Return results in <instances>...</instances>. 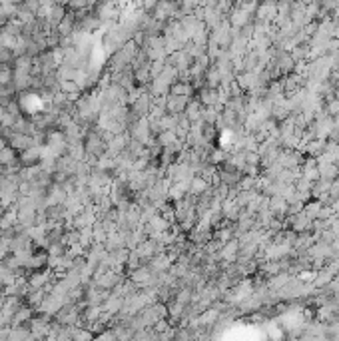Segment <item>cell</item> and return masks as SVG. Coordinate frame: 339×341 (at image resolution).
Returning a JSON list of instances; mask_svg holds the SVG:
<instances>
[{
  "instance_id": "6da1fadb",
  "label": "cell",
  "mask_w": 339,
  "mask_h": 341,
  "mask_svg": "<svg viewBox=\"0 0 339 341\" xmlns=\"http://www.w3.org/2000/svg\"><path fill=\"white\" fill-rule=\"evenodd\" d=\"M50 327H52V318L48 316H34L28 323V331L36 341H44L50 335Z\"/></svg>"
},
{
  "instance_id": "7a4b0ae2",
  "label": "cell",
  "mask_w": 339,
  "mask_h": 341,
  "mask_svg": "<svg viewBox=\"0 0 339 341\" xmlns=\"http://www.w3.org/2000/svg\"><path fill=\"white\" fill-rule=\"evenodd\" d=\"M84 148H86V154H92L96 158H102L106 154V142L104 138L100 136L94 128H90L86 132V138H84Z\"/></svg>"
},
{
  "instance_id": "3957f363",
  "label": "cell",
  "mask_w": 339,
  "mask_h": 341,
  "mask_svg": "<svg viewBox=\"0 0 339 341\" xmlns=\"http://www.w3.org/2000/svg\"><path fill=\"white\" fill-rule=\"evenodd\" d=\"M46 146L56 154V158H62L68 154V140L62 130H50L46 134Z\"/></svg>"
},
{
  "instance_id": "277c9868",
  "label": "cell",
  "mask_w": 339,
  "mask_h": 341,
  "mask_svg": "<svg viewBox=\"0 0 339 341\" xmlns=\"http://www.w3.org/2000/svg\"><path fill=\"white\" fill-rule=\"evenodd\" d=\"M64 307V299L54 294H48V296L42 299V303L36 307L38 316H48V318H56V313Z\"/></svg>"
},
{
  "instance_id": "5b68a950",
  "label": "cell",
  "mask_w": 339,
  "mask_h": 341,
  "mask_svg": "<svg viewBox=\"0 0 339 341\" xmlns=\"http://www.w3.org/2000/svg\"><path fill=\"white\" fill-rule=\"evenodd\" d=\"M142 48L146 50L150 62H154V60H164L166 62V58H168L166 48H164V36H152V38H148V42L142 46Z\"/></svg>"
},
{
  "instance_id": "8992f818",
  "label": "cell",
  "mask_w": 339,
  "mask_h": 341,
  "mask_svg": "<svg viewBox=\"0 0 339 341\" xmlns=\"http://www.w3.org/2000/svg\"><path fill=\"white\" fill-rule=\"evenodd\" d=\"M277 164L283 170H297L303 166V154L299 150H281L277 156Z\"/></svg>"
},
{
  "instance_id": "52a82bcc",
  "label": "cell",
  "mask_w": 339,
  "mask_h": 341,
  "mask_svg": "<svg viewBox=\"0 0 339 341\" xmlns=\"http://www.w3.org/2000/svg\"><path fill=\"white\" fill-rule=\"evenodd\" d=\"M166 64L178 70V74H184V72H190L194 60L188 56L186 50H178V52H174V54H170V56L166 58Z\"/></svg>"
},
{
  "instance_id": "ba28073f",
  "label": "cell",
  "mask_w": 339,
  "mask_h": 341,
  "mask_svg": "<svg viewBox=\"0 0 339 341\" xmlns=\"http://www.w3.org/2000/svg\"><path fill=\"white\" fill-rule=\"evenodd\" d=\"M130 279L136 283L138 292H142V290H146V287L154 285L156 275L150 272V268H148V266H142V268H138V270H134V272H130Z\"/></svg>"
},
{
  "instance_id": "9c48e42d",
  "label": "cell",
  "mask_w": 339,
  "mask_h": 341,
  "mask_svg": "<svg viewBox=\"0 0 339 341\" xmlns=\"http://www.w3.org/2000/svg\"><path fill=\"white\" fill-rule=\"evenodd\" d=\"M128 144H130V136H128V132L126 134H122V136H114L108 144H106V154L110 156V158H118L122 152H126V148H128Z\"/></svg>"
},
{
  "instance_id": "30bf717a",
  "label": "cell",
  "mask_w": 339,
  "mask_h": 341,
  "mask_svg": "<svg viewBox=\"0 0 339 341\" xmlns=\"http://www.w3.org/2000/svg\"><path fill=\"white\" fill-rule=\"evenodd\" d=\"M68 200V192L64 190V186H58V183H52L46 192V204L48 207L52 205H64Z\"/></svg>"
},
{
  "instance_id": "8fae6325",
  "label": "cell",
  "mask_w": 339,
  "mask_h": 341,
  "mask_svg": "<svg viewBox=\"0 0 339 341\" xmlns=\"http://www.w3.org/2000/svg\"><path fill=\"white\" fill-rule=\"evenodd\" d=\"M188 102H190V98H186V96L168 94V98H166V112L170 114V116H180V114L186 112Z\"/></svg>"
},
{
  "instance_id": "7c38bea8",
  "label": "cell",
  "mask_w": 339,
  "mask_h": 341,
  "mask_svg": "<svg viewBox=\"0 0 339 341\" xmlns=\"http://www.w3.org/2000/svg\"><path fill=\"white\" fill-rule=\"evenodd\" d=\"M277 16V4L275 2H266V4H257V10H255V18L257 22H266L271 24Z\"/></svg>"
},
{
  "instance_id": "4fadbf2b",
  "label": "cell",
  "mask_w": 339,
  "mask_h": 341,
  "mask_svg": "<svg viewBox=\"0 0 339 341\" xmlns=\"http://www.w3.org/2000/svg\"><path fill=\"white\" fill-rule=\"evenodd\" d=\"M150 108H152V96H150L148 92H146V94H142L134 104L130 106L132 114H136L138 118H148V116H150Z\"/></svg>"
},
{
  "instance_id": "5bb4252c",
  "label": "cell",
  "mask_w": 339,
  "mask_h": 341,
  "mask_svg": "<svg viewBox=\"0 0 339 341\" xmlns=\"http://www.w3.org/2000/svg\"><path fill=\"white\" fill-rule=\"evenodd\" d=\"M238 255H240V242L233 238L231 242H227L226 246L220 250V257H222V261H224V266H229V264H236V259H238Z\"/></svg>"
},
{
  "instance_id": "9a60e30c",
  "label": "cell",
  "mask_w": 339,
  "mask_h": 341,
  "mask_svg": "<svg viewBox=\"0 0 339 341\" xmlns=\"http://www.w3.org/2000/svg\"><path fill=\"white\" fill-rule=\"evenodd\" d=\"M288 224H290L292 231H295V233H307V231H311V227H314V222H311L305 214L288 218Z\"/></svg>"
},
{
  "instance_id": "2e32d148",
  "label": "cell",
  "mask_w": 339,
  "mask_h": 341,
  "mask_svg": "<svg viewBox=\"0 0 339 341\" xmlns=\"http://www.w3.org/2000/svg\"><path fill=\"white\" fill-rule=\"evenodd\" d=\"M148 268H150V272L154 273V275H160V273L170 272V268H172V261H170V257H168L166 253H158V255H154V257L150 259Z\"/></svg>"
},
{
  "instance_id": "e0dca14e",
  "label": "cell",
  "mask_w": 339,
  "mask_h": 341,
  "mask_svg": "<svg viewBox=\"0 0 339 341\" xmlns=\"http://www.w3.org/2000/svg\"><path fill=\"white\" fill-rule=\"evenodd\" d=\"M202 114H203V106L200 104V100H198V98H192V100L188 102V106H186L184 116L188 118L190 124H196V122L202 120Z\"/></svg>"
},
{
  "instance_id": "ac0fdd59",
  "label": "cell",
  "mask_w": 339,
  "mask_h": 341,
  "mask_svg": "<svg viewBox=\"0 0 339 341\" xmlns=\"http://www.w3.org/2000/svg\"><path fill=\"white\" fill-rule=\"evenodd\" d=\"M76 26H78V16L74 14V12H68L66 16H64V20L60 22L58 26V34H60V38H64V36H72L74 32H76Z\"/></svg>"
},
{
  "instance_id": "d6986e66",
  "label": "cell",
  "mask_w": 339,
  "mask_h": 341,
  "mask_svg": "<svg viewBox=\"0 0 339 341\" xmlns=\"http://www.w3.org/2000/svg\"><path fill=\"white\" fill-rule=\"evenodd\" d=\"M76 168H78V162H74L70 156H62V158L56 160V172H58V174H64L68 178H74V176H76Z\"/></svg>"
},
{
  "instance_id": "ffe728a7",
  "label": "cell",
  "mask_w": 339,
  "mask_h": 341,
  "mask_svg": "<svg viewBox=\"0 0 339 341\" xmlns=\"http://www.w3.org/2000/svg\"><path fill=\"white\" fill-rule=\"evenodd\" d=\"M288 207H290V204H288L281 196H273V198H270V212L273 214L275 220H283V218L288 216Z\"/></svg>"
},
{
  "instance_id": "44dd1931",
  "label": "cell",
  "mask_w": 339,
  "mask_h": 341,
  "mask_svg": "<svg viewBox=\"0 0 339 341\" xmlns=\"http://www.w3.org/2000/svg\"><path fill=\"white\" fill-rule=\"evenodd\" d=\"M106 255H108V251H106V246H102V244H92V248L86 251V261L88 264H94V266H100L104 259H106Z\"/></svg>"
},
{
  "instance_id": "7402d4cb",
  "label": "cell",
  "mask_w": 339,
  "mask_h": 341,
  "mask_svg": "<svg viewBox=\"0 0 339 341\" xmlns=\"http://www.w3.org/2000/svg\"><path fill=\"white\" fill-rule=\"evenodd\" d=\"M34 318V309L28 307V305H22L14 316L10 319V327H20V325H28L30 319Z\"/></svg>"
},
{
  "instance_id": "603a6c76",
  "label": "cell",
  "mask_w": 339,
  "mask_h": 341,
  "mask_svg": "<svg viewBox=\"0 0 339 341\" xmlns=\"http://www.w3.org/2000/svg\"><path fill=\"white\" fill-rule=\"evenodd\" d=\"M8 144H10V148L14 150V152H26L28 148H32L34 146V140L32 136H22V134H12V138L8 140Z\"/></svg>"
},
{
  "instance_id": "cb8c5ba5",
  "label": "cell",
  "mask_w": 339,
  "mask_h": 341,
  "mask_svg": "<svg viewBox=\"0 0 339 341\" xmlns=\"http://www.w3.org/2000/svg\"><path fill=\"white\" fill-rule=\"evenodd\" d=\"M22 305H24L22 297H18V296L6 297V301H4V307H2V316L10 321V319H12V316H14V313H16V311H18Z\"/></svg>"
},
{
  "instance_id": "d4e9b609",
  "label": "cell",
  "mask_w": 339,
  "mask_h": 341,
  "mask_svg": "<svg viewBox=\"0 0 339 341\" xmlns=\"http://www.w3.org/2000/svg\"><path fill=\"white\" fill-rule=\"evenodd\" d=\"M40 148L42 146H32V148H28L26 152H22L18 160L22 162L24 168H30V166H38L40 164Z\"/></svg>"
},
{
  "instance_id": "484cf974",
  "label": "cell",
  "mask_w": 339,
  "mask_h": 341,
  "mask_svg": "<svg viewBox=\"0 0 339 341\" xmlns=\"http://www.w3.org/2000/svg\"><path fill=\"white\" fill-rule=\"evenodd\" d=\"M188 190H190V183H188V182L172 183V186H170V190H168V200H170L172 204L180 202V200H184V198H186Z\"/></svg>"
},
{
  "instance_id": "4316f807",
  "label": "cell",
  "mask_w": 339,
  "mask_h": 341,
  "mask_svg": "<svg viewBox=\"0 0 339 341\" xmlns=\"http://www.w3.org/2000/svg\"><path fill=\"white\" fill-rule=\"evenodd\" d=\"M333 279H335V272L331 268H321V270H317V275L311 285L314 287H327Z\"/></svg>"
},
{
  "instance_id": "83f0119b",
  "label": "cell",
  "mask_w": 339,
  "mask_h": 341,
  "mask_svg": "<svg viewBox=\"0 0 339 341\" xmlns=\"http://www.w3.org/2000/svg\"><path fill=\"white\" fill-rule=\"evenodd\" d=\"M18 226V216H16V207H10L2 214L0 218V231H8Z\"/></svg>"
},
{
  "instance_id": "f1b7e54d",
  "label": "cell",
  "mask_w": 339,
  "mask_h": 341,
  "mask_svg": "<svg viewBox=\"0 0 339 341\" xmlns=\"http://www.w3.org/2000/svg\"><path fill=\"white\" fill-rule=\"evenodd\" d=\"M317 170H319V180L335 182V180L339 178L337 164H321V166H317Z\"/></svg>"
},
{
  "instance_id": "f546056e",
  "label": "cell",
  "mask_w": 339,
  "mask_h": 341,
  "mask_svg": "<svg viewBox=\"0 0 339 341\" xmlns=\"http://www.w3.org/2000/svg\"><path fill=\"white\" fill-rule=\"evenodd\" d=\"M198 100L203 108H214V106H220L218 102V90H210V88H202L198 92Z\"/></svg>"
},
{
  "instance_id": "4dcf8cb0",
  "label": "cell",
  "mask_w": 339,
  "mask_h": 341,
  "mask_svg": "<svg viewBox=\"0 0 339 341\" xmlns=\"http://www.w3.org/2000/svg\"><path fill=\"white\" fill-rule=\"evenodd\" d=\"M203 82H205V88H210V90H220V86H222V74H220V70L216 68L214 64H212V68L205 72Z\"/></svg>"
},
{
  "instance_id": "1f68e13d",
  "label": "cell",
  "mask_w": 339,
  "mask_h": 341,
  "mask_svg": "<svg viewBox=\"0 0 339 341\" xmlns=\"http://www.w3.org/2000/svg\"><path fill=\"white\" fill-rule=\"evenodd\" d=\"M170 94H174V96H186V98L192 100V96L196 94V88H194L192 82H176V84L170 88Z\"/></svg>"
},
{
  "instance_id": "d6a6232c",
  "label": "cell",
  "mask_w": 339,
  "mask_h": 341,
  "mask_svg": "<svg viewBox=\"0 0 339 341\" xmlns=\"http://www.w3.org/2000/svg\"><path fill=\"white\" fill-rule=\"evenodd\" d=\"M325 144H327L325 140H317L316 138V140H311V142L305 146V150H303V152H305L309 158H319V156L325 152Z\"/></svg>"
},
{
  "instance_id": "836d02e7",
  "label": "cell",
  "mask_w": 339,
  "mask_h": 341,
  "mask_svg": "<svg viewBox=\"0 0 339 341\" xmlns=\"http://www.w3.org/2000/svg\"><path fill=\"white\" fill-rule=\"evenodd\" d=\"M210 188V183L202 180L200 176H194V180L190 182V190H188V194H192V196H196V198H200L202 194H205V190Z\"/></svg>"
},
{
  "instance_id": "e575fe53",
  "label": "cell",
  "mask_w": 339,
  "mask_h": 341,
  "mask_svg": "<svg viewBox=\"0 0 339 341\" xmlns=\"http://www.w3.org/2000/svg\"><path fill=\"white\" fill-rule=\"evenodd\" d=\"M321 207H323V204L321 202H317V200H311V202H307V204L303 205V214L311 220V222H316V220H319V214H321Z\"/></svg>"
},
{
  "instance_id": "d590c367",
  "label": "cell",
  "mask_w": 339,
  "mask_h": 341,
  "mask_svg": "<svg viewBox=\"0 0 339 341\" xmlns=\"http://www.w3.org/2000/svg\"><path fill=\"white\" fill-rule=\"evenodd\" d=\"M236 235H233V227L227 226V227H220V229H216L214 231V240L216 242H220L222 246H226L227 242H231Z\"/></svg>"
},
{
  "instance_id": "8d00e7d4",
  "label": "cell",
  "mask_w": 339,
  "mask_h": 341,
  "mask_svg": "<svg viewBox=\"0 0 339 341\" xmlns=\"http://www.w3.org/2000/svg\"><path fill=\"white\" fill-rule=\"evenodd\" d=\"M46 216H48V222H64L66 207H64V205H52V207H46Z\"/></svg>"
},
{
  "instance_id": "74e56055",
  "label": "cell",
  "mask_w": 339,
  "mask_h": 341,
  "mask_svg": "<svg viewBox=\"0 0 339 341\" xmlns=\"http://www.w3.org/2000/svg\"><path fill=\"white\" fill-rule=\"evenodd\" d=\"M30 335L28 331V325H20V327H10V333L6 341H26V337Z\"/></svg>"
},
{
  "instance_id": "f35d334b",
  "label": "cell",
  "mask_w": 339,
  "mask_h": 341,
  "mask_svg": "<svg viewBox=\"0 0 339 341\" xmlns=\"http://www.w3.org/2000/svg\"><path fill=\"white\" fill-rule=\"evenodd\" d=\"M44 297H46L44 290H36V292H30V294L26 296L24 301H26V305H28V307H32V309L36 311V307L42 303V299H44Z\"/></svg>"
},
{
  "instance_id": "ab89813d",
  "label": "cell",
  "mask_w": 339,
  "mask_h": 341,
  "mask_svg": "<svg viewBox=\"0 0 339 341\" xmlns=\"http://www.w3.org/2000/svg\"><path fill=\"white\" fill-rule=\"evenodd\" d=\"M32 62H34V58L20 56V58H14L12 68L16 70V72H26V74H30V70H32Z\"/></svg>"
},
{
  "instance_id": "60d3db41",
  "label": "cell",
  "mask_w": 339,
  "mask_h": 341,
  "mask_svg": "<svg viewBox=\"0 0 339 341\" xmlns=\"http://www.w3.org/2000/svg\"><path fill=\"white\" fill-rule=\"evenodd\" d=\"M16 152L10 148V146H6L2 152H0V168H8V166H12L14 162H16Z\"/></svg>"
},
{
  "instance_id": "b9f144b4",
  "label": "cell",
  "mask_w": 339,
  "mask_h": 341,
  "mask_svg": "<svg viewBox=\"0 0 339 341\" xmlns=\"http://www.w3.org/2000/svg\"><path fill=\"white\" fill-rule=\"evenodd\" d=\"M70 158L74 160V162H82L84 156H86V148H84V142L82 144H72V146H68V154Z\"/></svg>"
},
{
  "instance_id": "7bdbcfd3",
  "label": "cell",
  "mask_w": 339,
  "mask_h": 341,
  "mask_svg": "<svg viewBox=\"0 0 339 341\" xmlns=\"http://www.w3.org/2000/svg\"><path fill=\"white\" fill-rule=\"evenodd\" d=\"M226 160H227V152H224L222 148H218V150H214L210 156H207V162L212 164V166H224L226 164Z\"/></svg>"
},
{
  "instance_id": "ee69618b",
  "label": "cell",
  "mask_w": 339,
  "mask_h": 341,
  "mask_svg": "<svg viewBox=\"0 0 339 341\" xmlns=\"http://www.w3.org/2000/svg\"><path fill=\"white\" fill-rule=\"evenodd\" d=\"M76 72H78V70L70 68L66 64H60L58 70H56V76H58L60 82H66V80H74V78H76Z\"/></svg>"
},
{
  "instance_id": "f6af8a7d",
  "label": "cell",
  "mask_w": 339,
  "mask_h": 341,
  "mask_svg": "<svg viewBox=\"0 0 339 341\" xmlns=\"http://www.w3.org/2000/svg\"><path fill=\"white\" fill-rule=\"evenodd\" d=\"M144 266V261H142V257H140V253L138 251H130V255H128V261H126V268L130 270V272H134L138 268H142Z\"/></svg>"
},
{
  "instance_id": "bcb514c9",
  "label": "cell",
  "mask_w": 339,
  "mask_h": 341,
  "mask_svg": "<svg viewBox=\"0 0 339 341\" xmlns=\"http://www.w3.org/2000/svg\"><path fill=\"white\" fill-rule=\"evenodd\" d=\"M156 140H158V144L162 146V148H170L172 144H176V142H178V138H176L174 132H162Z\"/></svg>"
},
{
  "instance_id": "7dc6e473",
  "label": "cell",
  "mask_w": 339,
  "mask_h": 341,
  "mask_svg": "<svg viewBox=\"0 0 339 341\" xmlns=\"http://www.w3.org/2000/svg\"><path fill=\"white\" fill-rule=\"evenodd\" d=\"M48 255H56V257H64L66 255L68 248L62 244V242H54V244H50V248H48Z\"/></svg>"
},
{
  "instance_id": "c3c4849f",
  "label": "cell",
  "mask_w": 339,
  "mask_h": 341,
  "mask_svg": "<svg viewBox=\"0 0 339 341\" xmlns=\"http://www.w3.org/2000/svg\"><path fill=\"white\" fill-rule=\"evenodd\" d=\"M166 70V62L164 60H154V62H150V74H152V80L154 78H158L162 76V72Z\"/></svg>"
},
{
  "instance_id": "681fc988",
  "label": "cell",
  "mask_w": 339,
  "mask_h": 341,
  "mask_svg": "<svg viewBox=\"0 0 339 341\" xmlns=\"http://www.w3.org/2000/svg\"><path fill=\"white\" fill-rule=\"evenodd\" d=\"M12 62H14V54H12V50L0 48V64H12Z\"/></svg>"
},
{
  "instance_id": "f907efd6",
  "label": "cell",
  "mask_w": 339,
  "mask_h": 341,
  "mask_svg": "<svg viewBox=\"0 0 339 341\" xmlns=\"http://www.w3.org/2000/svg\"><path fill=\"white\" fill-rule=\"evenodd\" d=\"M94 341H118V339H116V333H114V329H110V327H108L106 331H102L100 335H96V337H94Z\"/></svg>"
},
{
  "instance_id": "816d5d0a",
  "label": "cell",
  "mask_w": 339,
  "mask_h": 341,
  "mask_svg": "<svg viewBox=\"0 0 339 341\" xmlns=\"http://www.w3.org/2000/svg\"><path fill=\"white\" fill-rule=\"evenodd\" d=\"M170 327H172V323H170V321H168V319H160L158 323H156V325H154V327H152V329H154V331H156V333H164V331H168V329H170Z\"/></svg>"
},
{
  "instance_id": "f5cc1de1",
  "label": "cell",
  "mask_w": 339,
  "mask_h": 341,
  "mask_svg": "<svg viewBox=\"0 0 339 341\" xmlns=\"http://www.w3.org/2000/svg\"><path fill=\"white\" fill-rule=\"evenodd\" d=\"M24 8L26 10H30L32 14H38V10H40V2H36V0H28V2H22Z\"/></svg>"
},
{
  "instance_id": "db71d44e",
  "label": "cell",
  "mask_w": 339,
  "mask_h": 341,
  "mask_svg": "<svg viewBox=\"0 0 339 341\" xmlns=\"http://www.w3.org/2000/svg\"><path fill=\"white\" fill-rule=\"evenodd\" d=\"M4 327H10V321L2 316V311H0V329H4Z\"/></svg>"
},
{
  "instance_id": "11a10c76",
  "label": "cell",
  "mask_w": 339,
  "mask_h": 341,
  "mask_svg": "<svg viewBox=\"0 0 339 341\" xmlns=\"http://www.w3.org/2000/svg\"><path fill=\"white\" fill-rule=\"evenodd\" d=\"M6 144H8V142H6V140H4V138L0 136V152H2V150H4V148H6Z\"/></svg>"
},
{
  "instance_id": "9f6ffc18",
  "label": "cell",
  "mask_w": 339,
  "mask_h": 341,
  "mask_svg": "<svg viewBox=\"0 0 339 341\" xmlns=\"http://www.w3.org/2000/svg\"><path fill=\"white\" fill-rule=\"evenodd\" d=\"M4 301H6V296L0 294V311H2V307H4Z\"/></svg>"
},
{
  "instance_id": "6f0895ef",
  "label": "cell",
  "mask_w": 339,
  "mask_h": 341,
  "mask_svg": "<svg viewBox=\"0 0 339 341\" xmlns=\"http://www.w3.org/2000/svg\"><path fill=\"white\" fill-rule=\"evenodd\" d=\"M150 341H158V337H156V339H150Z\"/></svg>"
}]
</instances>
